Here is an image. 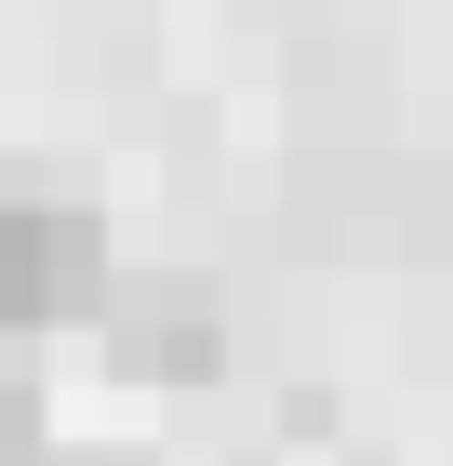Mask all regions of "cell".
<instances>
[{
    "instance_id": "cell-1",
    "label": "cell",
    "mask_w": 453,
    "mask_h": 466,
    "mask_svg": "<svg viewBox=\"0 0 453 466\" xmlns=\"http://www.w3.org/2000/svg\"><path fill=\"white\" fill-rule=\"evenodd\" d=\"M107 307V214L54 187H0V333H54Z\"/></svg>"
},
{
    "instance_id": "cell-2",
    "label": "cell",
    "mask_w": 453,
    "mask_h": 466,
    "mask_svg": "<svg viewBox=\"0 0 453 466\" xmlns=\"http://www.w3.org/2000/svg\"><path fill=\"white\" fill-rule=\"evenodd\" d=\"M107 360L120 373H147V387H187V373H213V347H227V320H213L201 280H107Z\"/></svg>"
}]
</instances>
